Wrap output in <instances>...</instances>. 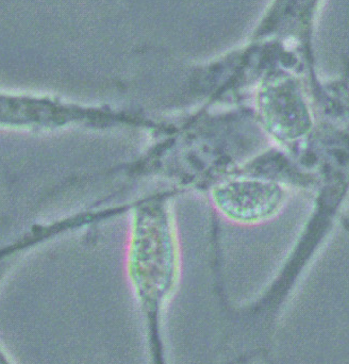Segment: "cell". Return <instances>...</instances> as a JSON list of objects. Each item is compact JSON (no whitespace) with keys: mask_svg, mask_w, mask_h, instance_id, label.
I'll return each mask as SVG.
<instances>
[{"mask_svg":"<svg viewBox=\"0 0 349 364\" xmlns=\"http://www.w3.org/2000/svg\"><path fill=\"white\" fill-rule=\"evenodd\" d=\"M215 199L219 209L229 217L255 222L273 215L281 206L283 193L271 182L238 180L219 187Z\"/></svg>","mask_w":349,"mask_h":364,"instance_id":"6da1fadb","label":"cell"}]
</instances>
